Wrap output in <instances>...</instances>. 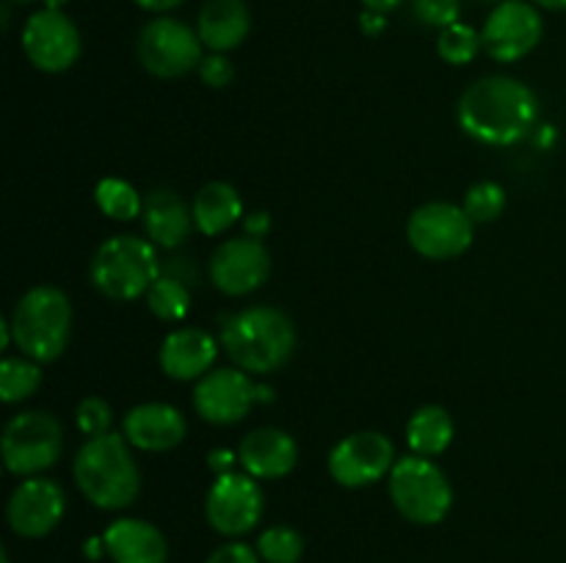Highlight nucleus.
I'll return each mask as SVG.
<instances>
[{"label": "nucleus", "instance_id": "nucleus-28", "mask_svg": "<svg viewBox=\"0 0 566 563\" xmlns=\"http://www.w3.org/2000/svg\"><path fill=\"white\" fill-rule=\"evenodd\" d=\"M481 47H484L481 33L473 25H464V22H453V25L442 28L440 39H437V53L453 66L470 64L481 53Z\"/></svg>", "mask_w": 566, "mask_h": 563}, {"label": "nucleus", "instance_id": "nucleus-3", "mask_svg": "<svg viewBox=\"0 0 566 563\" xmlns=\"http://www.w3.org/2000/svg\"><path fill=\"white\" fill-rule=\"evenodd\" d=\"M221 346L247 373H276L296 351V329L274 307H249L224 318Z\"/></svg>", "mask_w": 566, "mask_h": 563}, {"label": "nucleus", "instance_id": "nucleus-31", "mask_svg": "<svg viewBox=\"0 0 566 563\" xmlns=\"http://www.w3.org/2000/svg\"><path fill=\"white\" fill-rule=\"evenodd\" d=\"M111 419H114V412H111L108 401H103V397H97V395L83 397L81 406H77V412H75L77 428H81L88 439L111 434Z\"/></svg>", "mask_w": 566, "mask_h": 563}, {"label": "nucleus", "instance_id": "nucleus-34", "mask_svg": "<svg viewBox=\"0 0 566 563\" xmlns=\"http://www.w3.org/2000/svg\"><path fill=\"white\" fill-rule=\"evenodd\" d=\"M260 561H263V557H260V552H254L252 546L241 544V541H230V544L219 546V550H216L205 563H260Z\"/></svg>", "mask_w": 566, "mask_h": 563}, {"label": "nucleus", "instance_id": "nucleus-5", "mask_svg": "<svg viewBox=\"0 0 566 563\" xmlns=\"http://www.w3.org/2000/svg\"><path fill=\"white\" fill-rule=\"evenodd\" d=\"M88 276L92 285L111 301H133L147 296L153 282L160 276L155 243L133 235L108 237L94 252Z\"/></svg>", "mask_w": 566, "mask_h": 563}, {"label": "nucleus", "instance_id": "nucleus-20", "mask_svg": "<svg viewBox=\"0 0 566 563\" xmlns=\"http://www.w3.org/2000/svg\"><path fill=\"white\" fill-rule=\"evenodd\" d=\"M142 221L149 243L164 248L180 246L197 226L193 224V210L169 188H158V191H149L144 196Z\"/></svg>", "mask_w": 566, "mask_h": 563}, {"label": "nucleus", "instance_id": "nucleus-35", "mask_svg": "<svg viewBox=\"0 0 566 563\" xmlns=\"http://www.w3.org/2000/svg\"><path fill=\"white\" fill-rule=\"evenodd\" d=\"M269 230H271L269 213H252V215H247V219H243V235L263 241L265 232H269Z\"/></svg>", "mask_w": 566, "mask_h": 563}, {"label": "nucleus", "instance_id": "nucleus-19", "mask_svg": "<svg viewBox=\"0 0 566 563\" xmlns=\"http://www.w3.org/2000/svg\"><path fill=\"white\" fill-rule=\"evenodd\" d=\"M219 342L205 329H177L160 346V370L175 381H193L210 373Z\"/></svg>", "mask_w": 566, "mask_h": 563}, {"label": "nucleus", "instance_id": "nucleus-18", "mask_svg": "<svg viewBox=\"0 0 566 563\" xmlns=\"http://www.w3.org/2000/svg\"><path fill=\"white\" fill-rule=\"evenodd\" d=\"M186 417L169 403H142L125 414V439L147 453H166L186 439Z\"/></svg>", "mask_w": 566, "mask_h": 563}, {"label": "nucleus", "instance_id": "nucleus-24", "mask_svg": "<svg viewBox=\"0 0 566 563\" xmlns=\"http://www.w3.org/2000/svg\"><path fill=\"white\" fill-rule=\"evenodd\" d=\"M407 442L415 456H440L453 442V419L442 406H420L407 423Z\"/></svg>", "mask_w": 566, "mask_h": 563}, {"label": "nucleus", "instance_id": "nucleus-32", "mask_svg": "<svg viewBox=\"0 0 566 563\" xmlns=\"http://www.w3.org/2000/svg\"><path fill=\"white\" fill-rule=\"evenodd\" d=\"M412 14L429 28H448L459 22L462 0H412Z\"/></svg>", "mask_w": 566, "mask_h": 563}, {"label": "nucleus", "instance_id": "nucleus-40", "mask_svg": "<svg viewBox=\"0 0 566 563\" xmlns=\"http://www.w3.org/2000/svg\"><path fill=\"white\" fill-rule=\"evenodd\" d=\"M534 3L551 11H566V0H534Z\"/></svg>", "mask_w": 566, "mask_h": 563}, {"label": "nucleus", "instance_id": "nucleus-22", "mask_svg": "<svg viewBox=\"0 0 566 563\" xmlns=\"http://www.w3.org/2000/svg\"><path fill=\"white\" fill-rule=\"evenodd\" d=\"M252 17L243 0H208L199 11L197 33L213 53L235 50L249 36Z\"/></svg>", "mask_w": 566, "mask_h": 563}, {"label": "nucleus", "instance_id": "nucleus-21", "mask_svg": "<svg viewBox=\"0 0 566 563\" xmlns=\"http://www.w3.org/2000/svg\"><path fill=\"white\" fill-rule=\"evenodd\" d=\"M103 539L114 563H166L169 557L164 533L144 519H116Z\"/></svg>", "mask_w": 566, "mask_h": 563}, {"label": "nucleus", "instance_id": "nucleus-14", "mask_svg": "<svg viewBox=\"0 0 566 563\" xmlns=\"http://www.w3.org/2000/svg\"><path fill=\"white\" fill-rule=\"evenodd\" d=\"M22 50L42 72H64L81 55V31L59 9H42L28 17L22 28Z\"/></svg>", "mask_w": 566, "mask_h": 563}, {"label": "nucleus", "instance_id": "nucleus-13", "mask_svg": "<svg viewBox=\"0 0 566 563\" xmlns=\"http://www.w3.org/2000/svg\"><path fill=\"white\" fill-rule=\"evenodd\" d=\"M542 31L545 25H542L536 6L525 3V0H503L486 17L481 39H484V50L490 59L501 61V64H514L539 44Z\"/></svg>", "mask_w": 566, "mask_h": 563}, {"label": "nucleus", "instance_id": "nucleus-11", "mask_svg": "<svg viewBox=\"0 0 566 563\" xmlns=\"http://www.w3.org/2000/svg\"><path fill=\"white\" fill-rule=\"evenodd\" d=\"M205 513L210 528L221 535H243L254 530L263 517V489L258 478L249 472L216 475L205 500Z\"/></svg>", "mask_w": 566, "mask_h": 563}, {"label": "nucleus", "instance_id": "nucleus-27", "mask_svg": "<svg viewBox=\"0 0 566 563\" xmlns=\"http://www.w3.org/2000/svg\"><path fill=\"white\" fill-rule=\"evenodd\" d=\"M94 199H97V208L103 210L108 219L116 221H130L136 215H142L144 199L138 196L136 188L130 182L119 180V177H105L94 188Z\"/></svg>", "mask_w": 566, "mask_h": 563}, {"label": "nucleus", "instance_id": "nucleus-15", "mask_svg": "<svg viewBox=\"0 0 566 563\" xmlns=\"http://www.w3.org/2000/svg\"><path fill=\"white\" fill-rule=\"evenodd\" d=\"M271 274V254L258 237H230L210 257V282L224 296H247Z\"/></svg>", "mask_w": 566, "mask_h": 563}, {"label": "nucleus", "instance_id": "nucleus-8", "mask_svg": "<svg viewBox=\"0 0 566 563\" xmlns=\"http://www.w3.org/2000/svg\"><path fill=\"white\" fill-rule=\"evenodd\" d=\"M136 53L144 70L164 81L199 70L205 59L199 33L175 17H158V20L147 22L138 33Z\"/></svg>", "mask_w": 566, "mask_h": 563}, {"label": "nucleus", "instance_id": "nucleus-12", "mask_svg": "<svg viewBox=\"0 0 566 563\" xmlns=\"http://www.w3.org/2000/svg\"><path fill=\"white\" fill-rule=\"evenodd\" d=\"M396 467V447L379 431H359L337 442L329 453L332 478L348 489L376 484Z\"/></svg>", "mask_w": 566, "mask_h": 563}, {"label": "nucleus", "instance_id": "nucleus-29", "mask_svg": "<svg viewBox=\"0 0 566 563\" xmlns=\"http://www.w3.org/2000/svg\"><path fill=\"white\" fill-rule=\"evenodd\" d=\"M258 552L265 563H298L304 555V539L298 530L276 524L260 533Z\"/></svg>", "mask_w": 566, "mask_h": 563}, {"label": "nucleus", "instance_id": "nucleus-41", "mask_svg": "<svg viewBox=\"0 0 566 563\" xmlns=\"http://www.w3.org/2000/svg\"><path fill=\"white\" fill-rule=\"evenodd\" d=\"M484 3H503V0H484Z\"/></svg>", "mask_w": 566, "mask_h": 563}, {"label": "nucleus", "instance_id": "nucleus-33", "mask_svg": "<svg viewBox=\"0 0 566 563\" xmlns=\"http://www.w3.org/2000/svg\"><path fill=\"white\" fill-rule=\"evenodd\" d=\"M199 77H202L205 86L210 88H224L230 86L232 77H235V66L227 59L224 53H210L205 55L202 64H199Z\"/></svg>", "mask_w": 566, "mask_h": 563}, {"label": "nucleus", "instance_id": "nucleus-16", "mask_svg": "<svg viewBox=\"0 0 566 563\" xmlns=\"http://www.w3.org/2000/svg\"><path fill=\"white\" fill-rule=\"evenodd\" d=\"M66 511V495L55 480L28 478L11 495L6 517L11 530L22 539H42L59 528L61 517Z\"/></svg>", "mask_w": 566, "mask_h": 563}, {"label": "nucleus", "instance_id": "nucleus-36", "mask_svg": "<svg viewBox=\"0 0 566 563\" xmlns=\"http://www.w3.org/2000/svg\"><path fill=\"white\" fill-rule=\"evenodd\" d=\"M359 22H363V31L368 33V36H379L381 31L387 28V17L379 14V11H363V17H359Z\"/></svg>", "mask_w": 566, "mask_h": 563}, {"label": "nucleus", "instance_id": "nucleus-30", "mask_svg": "<svg viewBox=\"0 0 566 563\" xmlns=\"http://www.w3.org/2000/svg\"><path fill=\"white\" fill-rule=\"evenodd\" d=\"M464 210H468V215L473 219V224H490V221H497L503 210H506V191L492 180L475 182L468 191V196H464Z\"/></svg>", "mask_w": 566, "mask_h": 563}, {"label": "nucleus", "instance_id": "nucleus-4", "mask_svg": "<svg viewBox=\"0 0 566 563\" xmlns=\"http://www.w3.org/2000/svg\"><path fill=\"white\" fill-rule=\"evenodd\" d=\"M11 337L22 357L33 362H53L64 353L72 329V304L64 290L36 285L17 301L11 312Z\"/></svg>", "mask_w": 566, "mask_h": 563}, {"label": "nucleus", "instance_id": "nucleus-25", "mask_svg": "<svg viewBox=\"0 0 566 563\" xmlns=\"http://www.w3.org/2000/svg\"><path fill=\"white\" fill-rule=\"evenodd\" d=\"M42 384V368L28 357H6L0 362V397L6 403H20L31 397Z\"/></svg>", "mask_w": 566, "mask_h": 563}, {"label": "nucleus", "instance_id": "nucleus-2", "mask_svg": "<svg viewBox=\"0 0 566 563\" xmlns=\"http://www.w3.org/2000/svg\"><path fill=\"white\" fill-rule=\"evenodd\" d=\"M72 475L88 502L105 511L127 508L142 489V472L125 436L103 434L88 439L72 461Z\"/></svg>", "mask_w": 566, "mask_h": 563}, {"label": "nucleus", "instance_id": "nucleus-26", "mask_svg": "<svg viewBox=\"0 0 566 563\" xmlns=\"http://www.w3.org/2000/svg\"><path fill=\"white\" fill-rule=\"evenodd\" d=\"M147 307L160 320H182L191 309V290L186 282L160 274L147 290Z\"/></svg>", "mask_w": 566, "mask_h": 563}, {"label": "nucleus", "instance_id": "nucleus-39", "mask_svg": "<svg viewBox=\"0 0 566 563\" xmlns=\"http://www.w3.org/2000/svg\"><path fill=\"white\" fill-rule=\"evenodd\" d=\"M403 0H363V6L368 11H379V14H390L392 9H398Z\"/></svg>", "mask_w": 566, "mask_h": 563}, {"label": "nucleus", "instance_id": "nucleus-23", "mask_svg": "<svg viewBox=\"0 0 566 563\" xmlns=\"http://www.w3.org/2000/svg\"><path fill=\"white\" fill-rule=\"evenodd\" d=\"M193 224L202 235H221L243 215V199L230 182H208L191 204Z\"/></svg>", "mask_w": 566, "mask_h": 563}, {"label": "nucleus", "instance_id": "nucleus-1", "mask_svg": "<svg viewBox=\"0 0 566 563\" xmlns=\"http://www.w3.org/2000/svg\"><path fill=\"white\" fill-rule=\"evenodd\" d=\"M457 119L473 141L486 147H512L534 132L539 103L517 77L490 75L475 81L459 97Z\"/></svg>", "mask_w": 566, "mask_h": 563}, {"label": "nucleus", "instance_id": "nucleus-42", "mask_svg": "<svg viewBox=\"0 0 566 563\" xmlns=\"http://www.w3.org/2000/svg\"><path fill=\"white\" fill-rule=\"evenodd\" d=\"M14 3H33V0H14Z\"/></svg>", "mask_w": 566, "mask_h": 563}, {"label": "nucleus", "instance_id": "nucleus-37", "mask_svg": "<svg viewBox=\"0 0 566 563\" xmlns=\"http://www.w3.org/2000/svg\"><path fill=\"white\" fill-rule=\"evenodd\" d=\"M232 453L230 450H213L210 453V469H213L216 475H227L232 472Z\"/></svg>", "mask_w": 566, "mask_h": 563}, {"label": "nucleus", "instance_id": "nucleus-17", "mask_svg": "<svg viewBox=\"0 0 566 563\" xmlns=\"http://www.w3.org/2000/svg\"><path fill=\"white\" fill-rule=\"evenodd\" d=\"M238 461L243 472L258 480L285 478L298 461V445L287 431L282 428H258L243 436L238 447Z\"/></svg>", "mask_w": 566, "mask_h": 563}, {"label": "nucleus", "instance_id": "nucleus-10", "mask_svg": "<svg viewBox=\"0 0 566 563\" xmlns=\"http://www.w3.org/2000/svg\"><path fill=\"white\" fill-rule=\"evenodd\" d=\"M473 219L451 202L420 204L407 224V237L426 259H453L473 243Z\"/></svg>", "mask_w": 566, "mask_h": 563}, {"label": "nucleus", "instance_id": "nucleus-9", "mask_svg": "<svg viewBox=\"0 0 566 563\" xmlns=\"http://www.w3.org/2000/svg\"><path fill=\"white\" fill-rule=\"evenodd\" d=\"M274 397L271 386L258 384L247 370L219 368L202 375L193 390V408L213 425H235L252 412L254 403Z\"/></svg>", "mask_w": 566, "mask_h": 563}, {"label": "nucleus", "instance_id": "nucleus-38", "mask_svg": "<svg viewBox=\"0 0 566 563\" xmlns=\"http://www.w3.org/2000/svg\"><path fill=\"white\" fill-rule=\"evenodd\" d=\"M136 3L142 6L144 11H155V14H164V11L177 9V6H180L182 0H136Z\"/></svg>", "mask_w": 566, "mask_h": 563}, {"label": "nucleus", "instance_id": "nucleus-6", "mask_svg": "<svg viewBox=\"0 0 566 563\" xmlns=\"http://www.w3.org/2000/svg\"><path fill=\"white\" fill-rule=\"evenodd\" d=\"M390 500L403 519L437 524L453 506V489L446 472L426 456L398 458L390 472Z\"/></svg>", "mask_w": 566, "mask_h": 563}, {"label": "nucleus", "instance_id": "nucleus-7", "mask_svg": "<svg viewBox=\"0 0 566 563\" xmlns=\"http://www.w3.org/2000/svg\"><path fill=\"white\" fill-rule=\"evenodd\" d=\"M64 450L61 423L48 412H22L3 428V461L11 475H39Z\"/></svg>", "mask_w": 566, "mask_h": 563}]
</instances>
